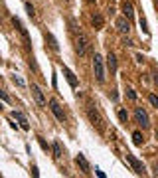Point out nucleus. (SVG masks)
<instances>
[{"mask_svg":"<svg viewBox=\"0 0 158 178\" xmlns=\"http://www.w3.org/2000/svg\"><path fill=\"white\" fill-rule=\"evenodd\" d=\"M119 119H121V123H124V125H127V121H129V113L124 111V109H119Z\"/></svg>","mask_w":158,"mask_h":178,"instance_id":"19","label":"nucleus"},{"mask_svg":"<svg viewBox=\"0 0 158 178\" xmlns=\"http://www.w3.org/2000/svg\"><path fill=\"white\" fill-rule=\"evenodd\" d=\"M50 109H52V113L56 115V119L57 121H65V113L61 111V107H59V103H57V99H50Z\"/></svg>","mask_w":158,"mask_h":178,"instance_id":"7","label":"nucleus"},{"mask_svg":"<svg viewBox=\"0 0 158 178\" xmlns=\"http://www.w3.org/2000/svg\"><path fill=\"white\" fill-rule=\"evenodd\" d=\"M123 46H134V44H133V40H129V38H124V40H123Z\"/></svg>","mask_w":158,"mask_h":178,"instance_id":"27","label":"nucleus"},{"mask_svg":"<svg viewBox=\"0 0 158 178\" xmlns=\"http://www.w3.org/2000/svg\"><path fill=\"white\" fill-rule=\"evenodd\" d=\"M156 139H158V131H156Z\"/></svg>","mask_w":158,"mask_h":178,"instance_id":"31","label":"nucleus"},{"mask_svg":"<svg viewBox=\"0 0 158 178\" xmlns=\"http://www.w3.org/2000/svg\"><path fill=\"white\" fill-rule=\"evenodd\" d=\"M93 26H95V30H101L103 28V16L101 14H95L93 16Z\"/></svg>","mask_w":158,"mask_h":178,"instance_id":"18","label":"nucleus"},{"mask_svg":"<svg viewBox=\"0 0 158 178\" xmlns=\"http://www.w3.org/2000/svg\"><path fill=\"white\" fill-rule=\"evenodd\" d=\"M93 71H95V77L99 83H105V66H103V57L99 53L93 56Z\"/></svg>","mask_w":158,"mask_h":178,"instance_id":"1","label":"nucleus"},{"mask_svg":"<svg viewBox=\"0 0 158 178\" xmlns=\"http://www.w3.org/2000/svg\"><path fill=\"white\" fill-rule=\"evenodd\" d=\"M115 26H117V30L121 32V34H129V32H130V20L127 18V16H121V18H117Z\"/></svg>","mask_w":158,"mask_h":178,"instance_id":"6","label":"nucleus"},{"mask_svg":"<svg viewBox=\"0 0 158 178\" xmlns=\"http://www.w3.org/2000/svg\"><path fill=\"white\" fill-rule=\"evenodd\" d=\"M89 48H91L89 38H87L83 32H79V34H77V44H75V50H77V53H79L81 57H85L87 53H89Z\"/></svg>","mask_w":158,"mask_h":178,"instance_id":"2","label":"nucleus"},{"mask_svg":"<svg viewBox=\"0 0 158 178\" xmlns=\"http://www.w3.org/2000/svg\"><path fill=\"white\" fill-rule=\"evenodd\" d=\"M12 24L16 26V28H18V32L22 34V38H24V42H26V46H30V36H28V30H26L24 26H22V22H20L18 18H16V16L12 18Z\"/></svg>","mask_w":158,"mask_h":178,"instance_id":"10","label":"nucleus"},{"mask_svg":"<svg viewBox=\"0 0 158 178\" xmlns=\"http://www.w3.org/2000/svg\"><path fill=\"white\" fill-rule=\"evenodd\" d=\"M61 69H63V75H65V79H67V83H69V85H71V87L75 89V87H77V85H79L77 77H75V73H73V71H71V69H69L67 66H63Z\"/></svg>","mask_w":158,"mask_h":178,"instance_id":"9","label":"nucleus"},{"mask_svg":"<svg viewBox=\"0 0 158 178\" xmlns=\"http://www.w3.org/2000/svg\"><path fill=\"white\" fill-rule=\"evenodd\" d=\"M134 119H137V123L142 129H146L150 125V119H148V113H146L142 107H137V109H134Z\"/></svg>","mask_w":158,"mask_h":178,"instance_id":"4","label":"nucleus"},{"mask_svg":"<svg viewBox=\"0 0 158 178\" xmlns=\"http://www.w3.org/2000/svg\"><path fill=\"white\" fill-rule=\"evenodd\" d=\"M46 40L50 42V48H52L53 52H59V44H57V40H56L52 34H46Z\"/></svg>","mask_w":158,"mask_h":178,"instance_id":"16","label":"nucleus"},{"mask_svg":"<svg viewBox=\"0 0 158 178\" xmlns=\"http://www.w3.org/2000/svg\"><path fill=\"white\" fill-rule=\"evenodd\" d=\"M26 12H28V16H30V18H34V16H36V12H34V6H32L30 2H26Z\"/></svg>","mask_w":158,"mask_h":178,"instance_id":"23","label":"nucleus"},{"mask_svg":"<svg viewBox=\"0 0 158 178\" xmlns=\"http://www.w3.org/2000/svg\"><path fill=\"white\" fill-rule=\"evenodd\" d=\"M63 2H69V0H63Z\"/></svg>","mask_w":158,"mask_h":178,"instance_id":"33","label":"nucleus"},{"mask_svg":"<svg viewBox=\"0 0 158 178\" xmlns=\"http://www.w3.org/2000/svg\"><path fill=\"white\" fill-rule=\"evenodd\" d=\"M38 143H40V147H42L43 150H47V148H50V147H47V143L43 141V139H38Z\"/></svg>","mask_w":158,"mask_h":178,"instance_id":"26","label":"nucleus"},{"mask_svg":"<svg viewBox=\"0 0 158 178\" xmlns=\"http://www.w3.org/2000/svg\"><path fill=\"white\" fill-rule=\"evenodd\" d=\"M127 160L130 162V166H133V170L137 172V174H144V170H146V168H144V164L140 162L137 156H133L130 153H127Z\"/></svg>","mask_w":158,"mask_h":178,"instance_id":"5","label":"nucleus"},{"mask_svg":"<svg viewBox=\"0 0 158 178\" xmlns=\"http://www.w3.org/2000/svg\"><path fill=\"white\" fill-rule=\"evenodd\" d=\"M32 95H34V99H36V103L40 105V107H46V97H43V91L38 87L36 83H32Z\"/></svg>","mask_w":158,"mask_h":178,"instance_id":"8","label":"nucleus"},{"mask_svg":"<svg viewBox=\"0 0 158 178\" xmlns=\"http://www.w3.org/2000/svg\"><path fill=\"white\" fill-rule=\"evenodd\" d=\"M12 81H14L16 85H18V87H26V83H24V79H22V77H18V75H14V77H12Z\"/></svg>","mask_w":158,"mask_h":178,"instance_id":"22","label":"nucleus"},{"mask_svg":"<svg viewBox=\"0 0 158 178\" xmlns=\"http://www.w3.org/2000/svg\"><path fill=\"white\" fill-rule=\"evenodd\" d=\"M133 143L137 144V147H140V144L144 143V139H142V133H140V131H134V133H133Z\"/></svg>","mask_w":158,"mask_h":178,"instance_id":"17","label":"nucleus"},{"mask_svg":"<svg viewBox=\"0 0 158 178\" xmlns=\"http://www.w3.org/2000/svg\"><path fill=\"white\" fill-rule=\"evenodd\" d=\"M148 99H150V103H152V105H154L156 109H158V97H156L154 93H150V95H148Z\"/></svg>","mask_w":158,"mask_h":178,"instance_id":"25","label":"nucleus"},{"mask_svg":"<svg viewBox=\"0 0 158 178\" xmlns=\"http://www.w3.org/2000/svg\"><path fill=\"white\" fill-rule=\"evenodd\" d=\"M0 111H2V105H0Z\"/></svg>","mask_w":158,"mask_h":178,"instance_id":"32","label":"nucleus"},{"mask_svg":"<svg viewBox=\"0 0 158 178\" xmlns=\"http://www.w3.org/2000/svg\"><path fill=\"white\" fill-rule=\"evenodd\" d=\"M87 117H89V121H91V123H93V125L97 127V131H99V133H103V119H101L99 111H97L93 105H89V107H87Z\"/></svg>","mask_w":158,"mask_h":178,"instance_id":"3","label":"nucleus"},{"mask_svg":"<svg viewBox=\"0 0 158 178\" xmlns=\"http://www.w3.org/2000/svg\"><path fill=\"white\" fill-rule=\"evenodd\" d=\"M75 162H77V164H79V168H81V170H83V172H85V174H89V172H91V166H89V162H87V158H85V156H83V154H81V153H79L77 156H75Z\"/></svg>","mask_w":158,"mask_h":178,"instance_id":"11","label":"nucleus"},{"mask_svg":"<svg viewBox=\"0 0 158 178\" xmlns=\"http://www.w3.org/2000/svg\"><path fill=\"white\" fill-rule=\"evenodd\" d=\"M121 8H123V14H124V16H127V18H129V20H130V18H133V14H134V10H133V4H130V2H129V0H124V2H123V6H121Z\"/></svg>","mask_w":158,"mask_h":178,"instance_id":"14","label":"nucleus"},{"mask_svg":"<svg viewBox=\"0 0 158 178\" xmlns=\"http://www.w3.org/2000/svg\"><path fill=\"white\" fill-rule=\"evenodd\" d=\"M140 28H142L144 34H148V24H146V18H144V16H140Z\"/></svg>","mask_w":158,"mask_h":178,"instance_id":"21","label":"nucleus"},{"mask_svg":"<svg viewBox=\"0 0 158 178\" xmlns=\"http://www.w3.org/2000/svg\"><path fill=\"white\" fill-rule=\"evenodd\" d=\"M154 4H156V6H158V0H154Z\"/></svg>","mask_w":158,"mask_h":178,"instance_id":"28","label":"nucleus"},{"mask_svg":"<svg viewBox=\"0 0 158 178\" xmlns=\"http://www.w3.org/2000/svg\"><path fill=\"white\" fill-rule=\"evenodd\" d=\"M127 97H129L130 101H137V93H134L133 87H127Z\"/></svg>","mask_w":158,"mask_h":178,"instance_id":"20","label":"nucleus"},{"mask_svg":"<svg viewBox=\"0 0 158 178\" xmlns=\"http://www.w3.org/2000/svg\"><path fill=\"white\" fill-rule=\"evenodd\" d=\"M107 66H109V69H111L113 73L117 71V56L113 52H109V56H107Z\"/></svg>","mask_w":158,"mask_h":178,"instance_id":"13","label":"nucleus"},{"mask_svg":"<svg viewBox=\"0 0 158 178\" xmlns=\"http://www.w3.org/2000/svg\"><path fill=\"white\" fill-rule=\"evenodd\" d=\"M12 117H14V119H16V121H18V123H20V127H22V129H24V131H28V129H30V125H28V121H26V117H24V115H22V113H20V111H14V113H12Z\"/></svg>","mask_w":158,"mask_h":178,"instance_id":"12","label":"nucleus"},{"mask_svg":"<svg viewBox=\"0 0 158 178\" xmlns=\"http://www.w3.org/2000/svg\"><path fill=\"white\" fill-rule=\"evenodd\" d=\"M156 170H158V160H156Z\"/></svg>","mask_w":158,"mask_h":178,"instance_id":"29","label":"nucleus"},{"mask_svg":"<svg viewBox=\"0 0 158 178\" xmlns=\"http://www.w3.org/2000/svg\"><path fill=\"white\" fill-rule=\"evenodd\" d=\"M0 99H2L4 103H10V97H8V93L4 89H0Z\"/></svg>","mask_w":158,"mask_h":178,"instance_id":"24","label":"nucleus"},{"mask_svg":"<svg viewBox=\"0 0 158 178\" xmlns=\"http://www.w3.org/2000/svg\"><path fill=\"white\" fill-rule=\"evenodd\" d=\"M87 2H95V0H87Z\"/></svg>","mask_w":158,"mask_h":178,"instance_id":"30","label":"nucleus"},{"mask_svg":"<svg viewBox=\"0 0 158 178\" xmlns=\"http://www.w3.org/2000/svg\"><path fill=\"white\" fill-rule=\"evenodd\" d=\"M52 150H53V158L56 160H59L61 158V144H59V141H53V144H52Z\"/></svg>","mask_w":158,"mask_h":178,"instance_id":"15","label":"nucleus"}]
</instances>
